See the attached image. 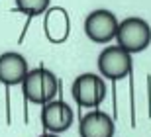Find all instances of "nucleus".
<instances>
[{"mask_svg": "<svg viewBox=\"0 0 151 137\" xmlns=\"http://www.w3.org/2000/svg\"><path fill=\"white\" fill-rule=\"evenodd\" d=\"M20 86H22V92L26 96V100L32 102V104H39V106L47 104L59 92V80H57V77L49 69H45V67L29 69Z\"/></svg>", "mask_w": 151, "mask_h": 137, "instance_id": "nucleus-1", "label": "nucleus"}, {"mask_svg": "<svg viewBox=\"0 0 151 137\" xmlns=\"http://www.w3.org/2000/svg\"><path fill=\"white\" fill-rule=\"evenodd\" d=\"M116 45L126 49L129 55L145 51L151 43V26L137 16H129L118 24L116 32Z\"/></svg>", "mask_w": 151, "mask_h": 137, "instance_id": "nucleus-2", "label": "nucleus"}, {"mask_svg": "<svg viewBox=\"0 0 151 137\" xmlns=\"http://www.w3.org/2000/svg\"><path fill=\"white\" fill-rule=\"evenodd\" d=\"M71 94L81 108H96L106 98V82L96 72H83L73 80Z\"/></svg>", "mask_w": 151, "mask_h": 137, "instance_id": "nucleus-3", "label": "nucleus"}, {"mask_svg": "<svg viewBox=\"0 0 151 137\" xmlns=\"http://www.w3.org/2000/svg\"><path fill=\"white\" fill-rule=\"evenodd\" d=\"M98 72L102 78L108 80H122L132 72V55L120 45H108L106 49L98 55Z\"/></svg>", "mask_w": 151, "mask_h": 137, "instance_id": "nucleus-4", "label": "nucleus"}, {"mask_svg": "<svg viewBox=\"0 0 151 137\" xmlns=\"http://www.w3.org/2000/svg\"><path fill=\"white\" fill-rule=\"evenodd\" d=\"M118 24L120 20L116 18V14L106 8H98L92 10L84 20V33L90 41L94 43H108L116 37Z\"/></svg>", "mask_w": 151, "mask_h": 137, "instance_id": "nucleus-5", "label": "nucleus"}, {"mask_svg": "<svg viewBox=\"0 0 151 137\" xmlns=\"http://www.w3.org/2000/svg\"><path fill=\"white\" fill-rule=\"evenodd\" d=\"M75 114L71 106L63 100H49L47 104L41 106V123L47 133H63L73 126Z\"/></svg>", "mask_w": 151, "mask_h": 137, "instance_id": "nucleus-6", "label": "nucleus"}, {"mask_svg": "<svg viewBox=\"0 0 151 137\" xmlns=\"http://www.w3.org/2000/svg\"><path fill=\"white\" fill-rule=\"evenodd\" d=\"M43 33L47 41L53 45H61L67 41L71 33V18L61 6H49L43 14Z\"/></svg>", "mask_w": 151, "mask_h": 137, "instance_id": "nucleus-7", "label": "nucleus"}, {"mask_svg": "<svg viewBox=\"0 0 151 137\" xmlns=\"http://www.w3.org/2000/svg\"><path fill=\"white\" fill-rule=\"evenodd\" d=\"M29 67L26 57L16 51H6L0 55V82L6 86L22 84L24 77L28 75Z\"/></svg>", "mask_w": 151, "mask_h": 137, "instance_id": "nucleus-8", "label": "nucleus"}, {"mask_svg": "<svg viewBox=\"0 0 151 137\" xmlns=\"http://www.w3.org/2000/svg\"><path fill=\"white\" fill-rule=\"evenodd\" d=\"M78 133L81 137H114V120L106 112L92 110L81 118Z\"/></svg>", "mask_w": 151, "mask_h": 137, "instance_id": "nucleus-9", "label": "nucleus"}, {"mask_svg": "<svg viewBox=\"0 0 151 137\" xmlns=\"http://www.w3.org/2000/svg\"><path fill=\"white\" fill-rule=\"evenodd\" d=\"M14 2H16V10L26 14L28 18L41 16L51 6V0H14Z\"/></svg>", "mask_w": 151, "mask_h": 137, "instance_id": "nucleus-10", "label": "nucleus"}, {"mask_svg": "<svg viewBox=\"0 0 151 137\" xmlns=\"http://www.w3.org/2000/svg\"><path fill=\"white\" fill-rule=\"evenodd\" d=\"M39 137H59V135H57V133H41Z\"/></svg>", "mask_w": 151, "mask_h": 137, "instance_id": "nucleus-11", "label": "nucleus"}]
</instances>
